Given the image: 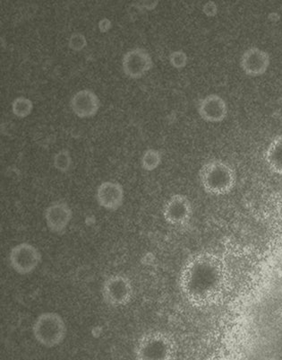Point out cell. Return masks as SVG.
Masks as SVG:
<instances>
[{
	"label": "cell",
	"mask_w": 282,
	"mask_h": 360,
	"mask_svg": "<svg viewBox=\"0 0 282 360\" xmlns=\"http://www.w3.org/2000/svg\"><path fill=\"white\" fill-rule=\"evenodd\" d=\"M162 162V155L154 148H149L144 152L141 158V167L147 172L156 170Z\"/></svg>",
	"instance_id": "obj_16"
},
{
	"label": "cell",
	"mask_w": 282,
	"mask_h": 360,
	"mask_svg": "<svg viewBox=\"0 0 282 360\" xmlns=\"http://www.w3.org/2000/svg\"><path fill=\"white\" fill-rule=\"evenodd\" d=\"M98 28L102 34H107V32H109L112 29V20L107 18L100 19L98 22Z\"/></svg>",
	"instance_id": "obj_22"
},
{
	"label": "cell",
	"mask_w": 282,
	"mask_h": 360,
	"mask_svg": "<svg viewBox=\"0 0 282 360\" xmlns=\"http://www.w3.org/2000/svg\"><path fill=\"white\" fill-rule=\"evenodd\" d=\"M44 219L50 231L62 235L73 219V210L66 202H56L45 210Z\"/></svg>",
	"instance_id": "obj_12"
},
{
	"label": "cell",
	"mask_w": 282,
	"mask_h": 360,
	"mask_svg": "<svg viewBox=\"0 0 282 360\" xmlns=\"http://www.w3.org/2000/svg\"><path fill=\"white\" fill-rule=\"evenodd\" d=\"M34 103L25 96L16 97L11 103L13 115L18 119H25L34 111Z\"/></svg>",
	"instance_id": "obj_15"
},
{
	"label": "cell",
	"mask_w": 282,
	"mask_h": 360,
	"mask_svg": "<svg viewBox=\"0 0 282 360\" xmlns=\"http://www.w3.org/2000/svg\"><path fill=\"white\" fill-rule=\"evenodd\" d=\"M203 13L208 18H215L218 14V6L213 1L206 2L203 6Z\"/></svg>",
	"instance_id": "obj_20"
},
{
	"label": "cell",
	"mask_w": 282,
	"mask_h": 360,
	"mask_svg": "<svg viewBox=\"0 0 282 360\" xmlns=\"http://www.w3.org/2000/svg\"><path fill=\"white\" fill-rule=\"evenodd\" d=\"M123 73L131 79H141L154 66L151 54L144 48H134L123 55Z\"/></svg>",
	"instance_id": "obj_8"
},
{
	"label": "cell",
	"mask_w": 282,
	"mask_h": 360,
	"mask_svg": "<svg viewBox=\"0 0 282 360\" xmlns=\"http://www.w3.org/2000/svg\"><path fill=\"white\" fill-rule=\"evenodd\" d=\"M73 165L72 155L68 149H61L53 157V167L60 173L67 174Z\"/></svg>",
	"instance_id": "obj_17"
},
{
	"label": "cell",
	"mask_w": 282,
	"mask_h": 360,
	"mask_svg": "<svg viewBox=\"0 0 282 360\" xmlns=\"http://www.w3.org/2000/svg\"><path fill=\"white\" fill-rule=\"evenodd\" d=\"M162 215L168 225L186 226L190 223L194 215L192 203L184 194H174L165 202Z\"/></svg>",
	"instance_id": "obj_7"
},
{
	"label": "cell",
	"mask_w": 282,
	"mask_h": 360,
	"mask_svg": "<svg viewBox=\"0 0 282 360\" xmlns=\"http://www.w3.org/2000/svg\"><path fill=\"white\" fill-rule=\"evenodd\" d=\"M96 202L102 209L114 212L121 209L125 200L122 184L114 181H105L97 188Z\"/></svg>",
	"instance_id": "obj_11"
},
{
	"label": "cell",
	"mask_w": 282,
	"mask_h": 360,
	"mask_svg": "<svg viewBox=\"0 0 282 360\" xmlns=\"http://www.w3.org/2000/svg\"><path fill=\"white\" fill-rule=\"evenodd\" d=\"M264 158L269 170L282 176V135L272 139L265 149Z\"/></svg>",
	"instance_id": "obj_14"
},
{
	"label": "cell",
	"mask_w": 282,
	"mask_h": 360,
	"mask_svg": "<svg viewBox=\"0 0 282 360\" xmlns=\"http://www.w3.org/2000/svg\"><path fill=\"white\" fill-rule=\"evenodd\" d=\"M9 265L16 274L27 276L34 274L42 262V255L36 246L30 243H20L11 249Z\"/></svg>",
	"instance_id": "obj_6"
},
{
	"label": "cell",
	"mask_w": 282,
	"mask_h": 360,
	"mask_svg": "<svg viewBox=\"0 0 282 360\" xmlns=\"http://www.w3.org/2000/svg\"><path fill=\"white\" fill-rule=\"evenodd\" d=\"M159 5V1H139L135 3V8L140 11H154Z\"/></svg>",
	"instance_id": "obj_21"
},
{
	"label": "cell",
	"mask_w": 282,
	"mask_h": 360,
	"mask_svg": "<svg viewBox=\"0 0 282 360\" xmlns=\"http://www.w3.org/2000/svg\"><path fill=\"white\" fill-rule=\"evenodd\" d=\"M177 356L176 340L162 330L145 333L135 348V360H176Z\"/></svg>",
	"instance_id": "obj_3"
},
{
	"label": "cell",
	"mask_w": 282,
	"mask_h": 360,
	"mask_svg": "<svg viewBox=\"0 0 282 360\" xmlns=\"http://www.w3.org/2000/svg\"><path fill=\"white\" fill-rule=\"evenodd\" d=\"M171 66L176 70H182L187 66L188 56L182 50L173 51L168 56Z\"/></svg>",
	"instance_id": "obj_19"
},
{
	"label": "cell",
	"mask_w": 282,
	"mask_h": 360,
	"mask_svg": "<svg viewBox=\"0 0 282 360\" xmlns=\"http://www.w3.org/2000/svg\"><path fill=\"white\" fill-rule=\"evenodd\" d=\"M271 55L258 47L246 49L241 57V68L246 76L259 77L267 73L271 66Z\"/></svg>",
	"instance_id": "obj_9"
},
{
	"label": "cell",
	"mask_w": 282,
	"mask_h": 360,
	"mask_svg": "<svg viewBox=\"0 0 282 360\" xmlns=\"http://www.w3.org/2000/svg\"><path fill=\"white\" fill-rule=\"evenodd\" d=\"M32 333L41 346L53 349L62 345L67 337V327L60 314L45 312L35 319Z\"/></svg>",
	"instance_id": "obj_4"
},
{
	"label": "cell",
	"mask_w": 282,
	"mask_h": 360,
	"mask_svg": "<svg viewBox=\"0 0 282 360\" xmlns=\"http://www.w3.org/2000/svg\"><path fill=\"white\" fill-rule=\"evenodd\" d=\"M74 115L80 119H90L98 115L100 100L94 91L84 89L74 94L70 101Z\"/></svg>",
	"instance_id": "obj_13"
},
{
	"label": "cell",
	"mask_w": 282,
	"mask_h": 360,
	"mask_svg": "<svg viewBox=\"0 0 282 360\" xmlns=\"http://www.w3.org/2000/svg\"><path fill=\"white\" fill-rule=\"evenodd\" d=\"M227 267L210 252L191 256L180 274V288L186 300L197 308L213 306L224 294Z\"/></svg>",
	"instance_id": "obj_1"
},
{
	"label": "cell",
	"mask_w": 282,
	"mask_h": 360,
	"mask_svg": "<svg viewBox=\"0 0 282 360\" xmlns=\"http://www.w3.org/2000/svg\"><path fill=\"white\" fill-rule=\"evenodd\" d=\"M102 300L109 307H125L131 302L134 288L130 278L124 274H114L106 278L102 288Z\"/></svg>",
	"instance_id": "obj_5"
},
{
	"label": "cell",
	"mask_w": 282,
	"mask_h": 360,
	"mask_svg": "<svg viewBox=\"0 0 282 360\" xmlns=\"http://www.w3.org/2000/svg\"><path fill=\"white\" fill-rule=\"evenodd\" d=\"M199 180L204 193L212 196H225L234 190L236 174L227 162L213 159L201 167Z\"/></svg>",
	"instance_id": "obj_2"
},
{
	"label": "cell",
	"mask_w": 282,
	"mask_h": 360,
	"mask_svg": "<svg viewBox=\"0 0 282 360\" xmlns=\"http://www.w3.org/2000/svg\"><path fill=\"white\" fill-rule=\"evenodd\" d=\"M67 45L68 48L74 53H81L88 45V41L82 32H74L68 39Z\"/></svg>",
	"instance_id": "obj_18"
},
{
	"label": "cell",
	"mask_w": 282,
	"mask_h": 360,
	"mask_svg": "<svg viewBox=\"0 0 282 360\" xmlns=\"http://www.w3.org/2000/svg\"><path fill=\"white\" fill-rule=\"evenodd\" d=\"M197 112L206 122H222L229 115L228 103L222 96L210 94L200 100L197 105Z\"/></svg>",
	"instance_id": "obj_10"
}]
</instances>
